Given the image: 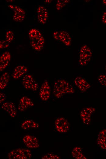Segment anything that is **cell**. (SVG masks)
<instances>
[{"mask_svg": "<svg viewBox=\"0 0 106 159\" xmlns=\"http://www.w3.org/2000/svg\"><path fill=\"white\" fill-rule=\"evenodd\" d=\"M5 95L4 93H0V104H2L5 100Z\"/></svg>", "mask_w": 106, "mask_h": 159, "instance_id": "cell-27", "label": "cell"}, {"mask_svg": "<svg viewBox=\"0 0 106 159\" xmlns=\"http://www.w3.org/2000/svg\"><path fill=\"white\" fill-rule=\"evenodd\" d=\"M21 126L23 129L26 130L38 128L39 125L37 122L32 120L27 119L22 122Z\"/></svg>", "mask_w": 106, "mask_h": 159, "instance_id": "cell-19", "label": "cell"}, {"mask_svg": "<svg viewBox=\"0 0 106 159\" xmlns=\"http://www.w3.org/2000/svg\"><path fill=\"white\" fill-rule=\"evenodd\" d=\"M60 157L57 154L51 153H48L44 155L42 157L43 159H58Z\"/></svg>", "mask_w": 106, "mask_h": 159, "instance_id": "cell-25", "label": "cell"}, {"mask_svg": "<svg viewBox=\"0 0 106 159\" xmlns=\"http://www.w3.org/2000/svg\"><path fill=\"white\" fill-rule=\"evenodd\" d=\"M9 8L13 10V20L15 21L20 22L23 21L25 17V12L20 6L17 5L8 6Z\"/></svg>", "mask_w": 106, "mask_h": 159, "instance_id": "cell-7", "label": "cell"}, {"mask_svg": "<svg viewBox=\"0 0 106 159\" xmlns=\"http://www.w3.org/2000/svg\"><path fill=\"white\" fill-rule=\"evenodd\" d=\"M95 111V108L92 107L84 108L81 110L80 115L84 124L88 125L90 123L91 116Z\"/></svg>", "mask_w": 106, "mask_h": 159, "instance_id": "cell-11", "label": "cell"}, {"mask_svg": "<svg viewBox=\"0 0 106 159\" xmlns=\"http://www.w3.org/2000/svg\"><path fill=\"white\" fill-rule=\"evenodd\" d=\"M28 35L32 48L37 51L41 50L44 47V40L41 32L38 30L33 28L29 30Z\"/></svg>", "mask_w": 106, "mask_h": 159, "instance_id": "cell-2", "label": "cell"}, {"mask_svg": "<svg viewBox=\"0 0 106 159\" xmlns=\"http://www.w3.org/2000/svg\"><path fill=\"white\" fill-rule=\"evenodd\" d=\"M11 58V54L8 51L5 52L1 55L0 57V72L2 71L7 67Z\"/></svg>", "mask_w": 106, "mask_h": 159, "instance_id": "cell-17", "label": "cell"}, {"mask_svg": "<svg viewBox=\"0 0 106 159\" xmlns=\"http://www.w3.org/2000/svg\"><path fill=\"white\" fill-rule=\"evenodd\" d=\"M28 70L25 66L23 65H19L15 68L13 72L12 77L14 79H18L25 75Z\"/></svg>", "mask_w": 106, "mask_h": 159, "instance_id": "cell-16", "label": "cell"}, {"mask_svg": "<svg viewBox=\"0 0 106 159\" xmlns=\"http://www.w3.org/2000/svg\"><path fill=\"white\" fill-rule=\"evenodd\" d=\"M22 83L24 87L27 90L37 91L38 88V83L30 74H26L22 78Z\"/></svg>", "mask_w": 106, "mask_h": 159, "instance_id": "cell-6", "label": "cell"}, {"mask_svg": "<svg viewBox=\"0 0 106 159\" xmlns=\"http://www.w3.org/2000/svg\"><path fill=\"white\" fill-rule=\"evenodd\" d=\"M101 20L104 24H106V10L102 14Z\"/></svg>", "mask_w": 106, "mask_h": 159, "instance_id": "cell-28", "label": "cell"}, {"mask_svg": "<svg viewBox=\"0 0 106 159\" xmlns=\"http://www.w3.org/2000/svg\"><path fill=\"white\" fill-rule=\"evenodd\" d=\"M97 141L98 145L101 148L106 150V129L103 130L100 132Z\"/></svg>", "mask_w": 106, "mask_h": 159, "instance_id": "cell-18", "label": "cell"}, {"mask_svg": "<svg viewBox=\"0 0 106 159\" xmlns=\"http://www.w3.org/2000/svg\"><path fill=\"white\" fill-rule=\"evenodd\" d=\"M9 43L5 39L2 40L0 41V48L1 49L7 48L9 45Z\"/></svg>", "mask_w": 106, "mask_h": 159, "instance_id": "cell-26", "label": "cell"}, {"mask_svg": "<svg viewBox=\"0 0 106 159\" xmlns=\"http://www.w3.org/2000/svg\"><path fill=\"white\" fill-rule=\"evenodd\" d=\"M48 10L42 5H40L37 9V16L38 21L42 24H45L48 18Z\"/></svg>", "mask_w": 106, "mask_h": 159, "instance_id": "cell-12", "label": "cell"}, {"mask_svg": "<svg viewBox=\"0 0 106 159\" xmlns=\"http://www.w3.org/2000/svg\"><path fill=\"white\" fill-rule=\"evenodd\" d=\"M72 153L73 157L75 159H87L83 154L82 149L80 147H75L73 149Z\"/></svg>", "mask_w": 106, "mask_h": 159, "instance_id": "cell-21", "label": "cell"}, {"mask_svg": "<svg viewBox=\"0 0 106 159\" xmlns=\"http://www.w3.org/2000/svg\"><path fill=\"white\" fill-rule=\"evenodd\" d=\"M92 53L90 47L86 44L82 46L78 50V63L81 66L88 64L91 60Z\"/></svg>", "mask_w": 106, "mask_h": 159, "instance_id": "cell-3", "label": "cell"}, {"mask_svg": "<svg viewBox=\"0 0 106 159\" xmlns=\"http://www.w3.org/2000/svg\"><path fill=\"white\" fill-rule=\"evenodd\" d=\"M98 83L103 86L106 87V74H101L98 76Z\"/></svg>", "mask_w": 106, "mask_h": 159, "instance_id": "cell-24", "label": "cell"}, {"mask_svg": "<svg viewBox=\"0 0 106 159\" xmlns=\"http://www.w3.org/2000/svg\"><path fill=\"white\" fill-rule=\"evenodd\" d=\"M34 105L31 99L26 96L22 97L20 99L18 106V109L21 112L25 111L27 108Z\"/></svg>", "mask_w": 106, "mask_h": 159, "instance_id": "cell-14", "label": "cell"}, {"mask_svg": "<svg viewBox=\"0 0 106 159\" xmlns=\"http://www.w3.org/2000/svg\"><path fill=\"white\" fill-rule=\"evenodd\" d=\"M31 152L28 149L18 148L10 151L7 155L10 159H29L31 158Z\"/></svg>", "mask_w": 106, "mask_h": 159, "instance_id": "cell-4", "label": "cell"}, {"mask_svg": "<svg viewBox=\"0 0 106 159\" xmlns=\"http://www.w3.org/2000/svg\"><path fill=\"white\" fill-rule=\"evenodd\" d=\"M74 83L77 88L82 92L86 91L90 87V83L81 76H77L75 77Z\"/></svg>", "mask_w": 106, "mask_h": 159, "instance_id": "cell-13", "label": "cell"}, {"mask_svg": "<svg viewBox=\"0 0 106 159\" xmlns=\"http://www.w3.org/2000/svg\"><path fill=\"white\" fill-rule=\"evenodd\" d=\"M1 108L8 113L10 116L15 117L17 114V110L14 103L11 102H5L2 104Z\"/></svg>", "mask_w": 106, "mask_h": 159, "instance_id": "cell-15", "label": "cell"}, {"mask_svg": "<svg viewBox=\"0 0 106 159\" xmlns=\"http://www.w3.org/2000/svg\"><path fill=\"white\" fill-rule=\"evenodd\" d=\"M53 35L54 38L55 40L60 42L64 45L69 46L71 45L72 37L66 31L57 30L54 32Z\"/></svg>", "mask_w": 106, "mask_h": 159, "instance_id": "cell-5", "label": "cell"}, {"mask_svg": "<svg viewBox=\"0 0 106 159\" xmlns=\"http://www.w3.org/2000/svg\"><path fill=\"white\" fill-rule=\"evenodd\" d=\"M74 92L72 86L65 80L58 79L54 83L53 93L57 98H61L65 94L73 93Z\"/></svg>", "mask_w": 106, "mask_h": 159, "instance_id": "cell-1", "label": "cell"}, {"mask_svg": "<svg viewBox=\"0 0 106 159\" xmlns=\"http://www.w3.org/2000/svg\"><path fill=\"white\" fill-rule=\"evenodd\" d=\"M55 125L57 131L59 132L65 133L69 130V124L64 117L57 118L55 121Z\"/></svg>", "mask_w": 106, "mask_h": 159, "instance_id": "cell-8", "label": "cell"}, {"mask_svg": "<svg viewBox=\"0 0 106 159\" xmlns=\"http://www.w3.org/2000/svg\"><path fill=\"white\" fill-rule=\"evenodd\" d=\"M68 0H57L55 3V7L57 10H60L68 3Z\"/></svg>", "mask_w": 106, "mask_h": 159, "instance_id": "cell-23", "label": "cell"}, {"mask_svg": "<svg viewBox=\"0 0 106 159\" xmlns=\"http://www.w3.org/2000/svg\"><path fill=\"white\" fill-rule=\"evenodd\" d=\"M50 94L51 88L49 83L48 80H45L39 89L40 97L43 101H46L49 99Z\"/></svg>", "mask_w": 106, "mask_h": 159, "instance_id": "cell-9", "label": "cell"}, {"mask_svg": "<svg viewBox=\"0 0 106 159\" xmlns=\"http://www.w3.org/2000/svg\"><path fill=\"white\" fill-rule=\"evenodd\" d=\"M105 70H106V66H105Z\"/></svg>", "mask_w": 106, "mask_h": 159, "instance_id": "cell-29", "label": "cell"}, {"mask_svg": "<svg viewBox=\"0 0 106 159\" xmlns=\"http://www.w3.org/2000/svg\"><path fill=\"white\" fill-rule=\"evenodd\" d=\"M10 76L7 72H5L1 76L0 78V89L3 90L7 87L9 82Z\"/></svg>", "mask_w": 106, "mask_h": 159, "instance_id": "cell-20", "label": "cell"}, {"mask_svg": "<svg viewBox=\"0 0 106 159\" xmlns=\"http://www.w3.org/2000/svg\"><path fill=\"white\" fill-rule=\"evenodd\" d=\"M5 40L9 43L12 42L14 39L13 31L11 29L7 30L5 33Z\"/></svg>", "mask_w": 106, "mask_h": 159, "instance_id": "cell-22", "label": "cell"}, {"mask_svg": "<svg viewBox=\"0 0 106 159\" xmlns=\"http://www.w3.org/2000/svg\"><path fill=\"white\" fill-rule=\"evenodd\" d=\"M23 141L25 146L28 148L36 149L39 146L38 139L37 137L33 135H25L23 137Z\"/></svg>", "mask_w": 106, "mask_h": 159, "instance_id": "cell-10", "label": "cell"}]
</instances>
